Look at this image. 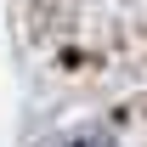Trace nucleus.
I'll list each match as a JSON object with an SVG mask.
<instances>
[{
	"instance_id": "1",
	"label": "nucleus",
	"mask_w": 147,
	"mask_h": 147,
	"mask_svg": "<svg viewBox=\"0 0 147 147\" xmlns=\"http://www.w3.org/2000/svg\"><path fill=\"white\" fill-rule=\"evenodd\" d=\"M79 147H108V142H79Z\"/></svg>"
}]
</instances>
